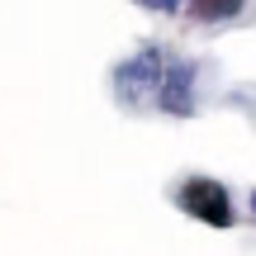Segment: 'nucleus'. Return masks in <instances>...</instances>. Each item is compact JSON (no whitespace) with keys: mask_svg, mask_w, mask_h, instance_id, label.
Instances as JSON below:
<instances>
[{"mask_svg":"<svg viewBox=\"0 0 256 256\" xmlns=\"http://www.w3.org/2000/svg\"><path fill=\"white\" fill-rule=\"evenodd\" d=\"M166 62H171V52L156 48V43H147V48H138L133 57H124V62L114 66V100H119L124 110H142L156 95V81H162Z\"/></svg>","mask_w":256,"mask_h":256,"instance_id":"obj_1","label":"nucleus"},{"mask_svg":"<svg viewBox=\"0 0 256 256\" xmlns=\"http://www.w3.org/2000/svg\"><path fill=\"white\" fill-rule=\"evenodd\" d=\"M176 204H180L194 223H209V228H232V223H238V209H232L228 185L214 180V176H190V180H180Z\"/></svg>","mask_w":256,"mask_h":256,"instance_id":"obj_2","label":"nucleus"},{"mask_svg":"<svg viewBox=\"0 0 256 256\" xmlns=\"http://www.w3.org/2000/svg\"><path fill=\"white\" fill-rule=\"evenodd\" d=\"M194 76H200V66L194 62H166L162 81H156V110L162 114H176V119H190L194 114Z\"/></svg>","mask_w":256,"mask_h":256,"instance_id":"obj_3","label":"nucleus"},{"mask_svg":"<svg viewBox=\"0 0 256 256\" xmlns=\"http://www.w3.org/2000/svg\"><path fill=\"white\" fill-rule=\"evenodd\" d=\"M185 10L200 24H228V19H238L247 10V0H185Z\"/></svg>","mask_w":256,"mask_h":256,"instance_id":"obj_4","label":"nucleus"},{"mask_svg":"<svg viewBox=\"0 0 256 256\" xmlns=\"http://www.w3.org/2000/svg\"><path fill=\"white\" fill-rule=\"evenodd\" d=\"M138 5H147V10H156V14H176V10H180L185 0H138Z\"/></svg>","mask_w":256,"mask_h":256,"instance_id":"obj_5","label":"nucleus"},{"mask_svg":"<svg viewBox=\"0 0 256 256\" xmlns=\"http://www.w3.org/2000/svg\"><path fill=\"white\" fill-rule=\"evenodd\" d=\"M247 209H252V218H256V190H252V200H247Z\"/></svg>","mask_w":256,"mask_h":256,"instance_id":"obj_6","label":"nucleus"}]
</instances>
